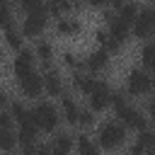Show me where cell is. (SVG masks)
<instances>
[{"mask_svg":"<svg viewBox=\"0 0 155 155\" xmlns=\"http://www.w3.org/2000/svg\"><path fill=\"white\" fill-rule=\"evenodd\" d=\"M126 136H128V131L119 119H107L97 128V145L104 150H116L126 143Z\"/></svg>","mask_w":155,"mask_h":155,"instance_id":"6da1fadb","label":"cell"},{"mask_svg":"<svg viewBox=\"0 0 155 155\" xmlns=\"http://www.w3.org/2000/svg\"><path fill=\"white\" fill-rule=\"evenodd\" d=\"M31 121L39 126V131L53 133V131L58 128V124H61V111H58L56 104L41 99V102H36V104L31 107Z\"/></svg>","mask_w":155,"mask_h":155,"instance_id":"7a4b0ae2","label":"cell"},{"mask_svg":"<svg viewBox=\"0 0 155 155\" xmlns=\"http://www.w3.org/2000/svg\"><path fill=\"white\" fill-rule=\"evenodd\" d=\"M153 92V75L148 68H131L126 73V94L128 97H148Z\"/></svg>","mask_w":155,"mask_h":155,"instance_id":"3957f363","label":"cell"},{"mask_svg":"<svg viewBox=\"0 0 155 155\" xmlns=\"http://www.w3.org/2000/svg\"><path fill=\"white\" fill-rule=\"evenodd\" d=\"M46 24H48V15H46L44 7H39V10H31V12H24L19 31L24 34V39H36V36L44 34Z\"/></svg>","mask_w":155,"mask_h":155,"instance_id":"277c9868","label":"cell"},{"mask_svg":"<svg viewBox=\"0 0 155 155\" xmlns=\"http://www.w3.org/2000/svg\"><path fill=\"white\" fill-rule=\"evenodd\" d=\"M153 29H155V19H153V10L145 5V7H138V15L133 17L131 22V36H136L138 41H145L153 36Z\"/></svg>","mask_w":155,"mask_h":155,"instance_id":"5b68a950","label":"cell"},{"mask_svg":"<svg viewBox=\"0 0 155 155\" xmlns=\"http://www.w3.org/2000/svg\"><path fill=\"white\" fill-rule=\"evenodd\" d=\"M109 82L107 80H102V78H97V82H94V87L85 94L87 97V109H92L94 114H99V111H104L107 107H109Z\"/></svg>","mask_w":155,"mask_h":155,"instance_id":"8992f818","label":"cell"},{"mask_svg":"<svg viewBox=\"0 0 155 155\" xmlns=\"http://www.w3.org/2000/svg\"><path fill=\"white\" fill-rule=\"evenodd\" d=\"M116 116H119V121L126 126V131H140V128H145V126H148V119H150L143 109L131 107V104H126L124 109H119V111H116Z\"/></svg>","mask_w":155,"mask_h":155,"instance_id":"52a82bcc","label":"cell"},{"mask_svg":"<svg viewBox=\"0 0 155 155\" xmlns=\"http://www.w3.org/2000/svg\"><path fill=\"white\" fill-rule=\"evenodd\" d=\"M17 87L27 99H39L44 94V82H41V73L34 68L31 73H27L24 78H17Z\"/></svg>","mask_w":155,"mask_h":155,"instance_id":"ba28073f","label":"cell"},{"mask_svg":"<svg viewBox=\"0 0 155 155\" xmlns=\"http://www.w3.org/2000/svg\"><path fill=\"white\" fill-rule=\"evenodd\" d=\"M36 68V56H34V51H29V48H19V51H15V58H12V73H15V78H24L27 73H31Z\"/></svg>","mask_w":155,"mask_h":155,"instance_id":"9c48e42d","label":"cell"},{"mask_svg":"<svg viewBox=\"0 0 155 155\" xmlns=\"http://www.w3.org/2000/svg\"><path fill=\"white\" fill-rule=\"evenodd\" d=\"M41 82H44V92L51 94V97H61L65 92V85H63V75L56 70V68H48L41 73Z\"/></svg>","mask_w":155,"mask_h":155,"instance_id":"30bf717a","label":"cell"},{"mask_svg":"<svg viewBox=\"0 0 155 155\" xmlns=\"http://www.w3.org/2000/svg\"><path fill=\"white\" fill-rule=\"evenodd\" d=\"M107 65H109V53L102 46L94 48V51H90L87 56H82V68L87 73H102Z\"/></svg>","mask_w":155,"mask_h":155,"instance_id":"8fae6325","label":"cell"},{"mask_svg":"<svg viewBox=\"0 0 155 155\" xmlns=\"http://www.w3.org/2000/svg\"><path fill=\"white\" fill-rule=\"evenodd\" d=\"M82 31V22L78 17H70V15H61L56 19V34L63 36V39H73Z\"/></svg>","mask_w":155,"mask_h":155,"instance_id":"7c38bea8","label":"cell"},{"mask_svg":"<svg viewBox=\"0 0 155 155\" xmlns=\"http://www.w3.org/2000/svg\"><path fill=\"white\" fill-rule=\"evenodd\" d=\"M107 31H109L111 39H116V41H121V44H126V41L131 39V24L124 22L119 15H111V17L107 19Z\"/></svg>","mask_w":155,"mask_h":155,"instance_id":"4fadbf2b","label":"cell"},{"mask_svg":"<svg viewBox=\"0 0 155 155\" xmlns=\"http://www.w3.org/2000/svg\"><path fill=\"white\" fill-rule=\"evenodd\" d=\"M53 53H56L53 44H51L48 39H39V36H36V44H34V56L39 58V63H41V70H48V68H53Z\"/></svg>","mask_w":155,"mask_h":155,"instance_id":"5bb4252c","label":"cell"},{"mask_svg":"<svg viewBox=\"0 0 155 155\" xmlns=\"http://www.w3.org/2000/svg\"><path fill=\"white\" fill-rule=\"evenodd\" d=\"M58 111H61V119H65L68 124L75 126L78 114H80V104H78V99H75L73 94L63 92V94H61V107H58Z\"/></svg>","mask_w":155,"mask_h":155,"instance_id":"9a60e30c","label":"cell"},{"mask_svg":"<svg viewBox=\"0 0 155 155\" xmlns=\"http://www.w3.org/2000/svg\"><path fill=\"white\" fill-rule=\"evenodd\" d=\"M94 82H97L94 73H82V70H75V73H73V78H70L73 90H78L80 94H87V92L94 87Z\"/></svg>","mask_w":155,"mask_h":155,"instance_id":"2e32d148","label":"cell"},{"mask_svg":"<svg viewBox=\"0 0 155 155\" xmlns=\"http://www.w3.org/2000/svg\"><path fill=\"white\" fill-rule=\"evenodd\" d=\"M51 150H56V153H70V150H75V138L70 133L56 128L53 138H51Z\"/></svg>","mask_w":155,"mask_h":155,"instance_id":"e0dca14e","label":"cell"},{"mask_svg":"<svg viewBox=\"0 0 155 155\" xmlns=\"http://www.w3.org/2000/svg\"><path fill=\"white\" fill-rule=\"evenodd\" d=\"M10 114H12L15 124H22V121L31 119V109L24 102H19V99H10Z\"/></svg>","mask_w":155,"mask_h":155,"instance_id":"ac0fdd59","label":"cell"},{"mask_svg":"<svg viewBox=\"0 0 155 155\" xmlns=\"http://www.w3.org/2000/svg\"><path fill=\"white\" fill-rule=\"evenodd\" d=\"M5 46L12 48V51H19V48L24 46V34H22L19 29H15V27L5 29Z\"/></svg>","mask_w":155,"mask_h":155,"instance_id":"d6986e66","label":"cell"},{"mask_svg":"<svg viewBox=\"0 0 155 155\" xmlns=\"http://www.w3.org/2000/svg\"><path fill=\"white\" fill-rule=\"evenodd\" d=\"M75 148H78V153H85V155H94V153H99L97 140H90L87 133H80V136L75 138Z\"/></svg>","mask_w":155,"mask_h":155,"instance_id":"ffe728a7","label":"cell"},{"mask_svg":"<svg viewBox=\"0 0 155 155\" xmlns=\"http://www.w3.org/2000/svg\"><path fill=\"white\" fill-rule=\"evenodd\" d=\"M138 7H140V5H138L136 0H126L124 5H119V7H116V10H119L116 15H119L124 22H128V24H131V22H133V17L138 15Z\"/></svg>","mask_w":155,"mask_h":155,"instance_id":"44dd1931","label":"cell"},{"mask_svg":"<svg viewBox=\"0 0 155 155\" xmlns=\"http://www.w3.org/2000/svg\"><path fill=\"white\" fill-rule=\"evenodd\" d=\"M140 63H143V68H153V63H155V46H153V41L150 39H145L143 41V46H140Z\"/></svg>","mask_w":155,"mask_h":155,"instance_id":"7402d4cb","label":"cell"},{"mask_svg":"<svg viewBox=\"0 0 155 155\" xmlns=\"http://www.w3.org/2000/svg\"><path fill=\"white\" fill-rule=\"evenodd\" d=\"M128 104V94H126V90H109V107L114 109V114L119 111V109H124Z\"/></svg>","mask_w":155,"mask_h":155,"instance_id":"603a6c76","label":"cell"},{"mask_svg":"<svg viewBox=\"0 0 155 155\" xmlns=\"http://www.w3.org/2000/svg\"><path fill=\"white\" fill-rule=\"evenodd\" d=\"M17 148V133L12 128H0V150L10 153Z\"/></svg>","mask_w":155,"mask_h":155,"instance_id":"cb8c5ba5","label":"cell"},{"mask_svg":"<svg viewBox=\"0 0 155 155\" xmlns=\"http://www.w3.org/2000/svg\"><path fill=\"white\" fill-rule=\"evenodd\" d=\"M61 65H65L70 70H80L82 68V56H78L75 51H63L61 53Z\"/></svg>","mask_w":155,"mask_h":155,"instance_id":"d4e9b609","label":"cell"},{"mask_svg":"<svg viewBox=\"0 0 155 155\" xmlns=\"http://www.w3.org/2000/svg\"><path fill=\"white\" fill-rule=\"evenodd\" d=\"M97 124V116H94V111L92 109H80V114H78V121H75V126H80L82 131H90L92 126Z\"/></svg>","mask_w":155,"mask_h":155,"instance_id":"484cf974","label":"cell"},{"mask_svg":"<svg viewBox=\"0 0 155 155\" xmlns=\"http://www.w3.org/2000/svg\"><path fill=\"white\" fill-rule=\"evenodd\" d=\"M15 12L10 10V5L5 2V5H0V29L5 31V29H10V27H15Z\"/></svg>","mask_w":155,"mask_h":155,"instance_id":"4316f807","label":"cell"},{"mask_svg":"<svg viewBox=\"0 0 155 155\" xmlns=\"http://www.w3.org/2000/svg\"><path fill=\"white\" fill-rule=\"evenodd\" d=\"M17 5H19L22 12H31V10L44 7V0H17Z\"/></svg>","mask_w":155,"mask_h":155,"instance_id":"83f0119b","label":"cell"},{"mask_svg":"<svg viewBox=\"0 0 155 155\" xmlns=\"http://www.w3.org/2000/svg\"><path fill=\"white\" fill-rule=\"evenodd\" d=\"M12 126H15V119H12L10 109H7V111L0 109V128H12Z\"/></svg>","mask_w":155,"mask_h":155,"instance_id":"f1b7e54d","label":"cell"},{"mask_svg":"<svg viewBox=\"0 0 155 155\" xmlns=\"http://www.w3.org/2000/svg\"><path fill=\"white\" fill-rule=\"evenodd\" d=\"M92 36H94V41H97L102 48H104V46H107V41H109V31H107V29H94V34H92Z\"/></svg>","mask_w":155,"mask_h":155,"instance_id":"f546056e","label":"cell"},{"mask_svg":"<svg viewBox=\"0 0 155 155\" xmlns=\"http://www.w3.org/2000/svg\"><path fill=\"white\" fill-rule=\"evenodd\" d=\"M145 153H148V150H145V148H143V145H140L138 140H136V143L131 145V155H145Z\"/></svg>","mask_w":155,"mask_h":155,"instance_id":"4dcf8cb0","label":"cell"},{"mask_svg":"<svg viewBox=\"0 0 155 155\" xmlns=\"http://www.w3.org/2000/svg\"><path fill=\"white\" fill-rule=\"evenodd\" d=\"M109 0H85V5H90V7H104Z\"/></svg>","mask_w":155,"mask_h":155,"instance_id":"1f68e13d","label":"cell"},{"mask_svg":"<svg viewBox=\"0 0 155 155\" xmlns=\"http://www.w3.org/2000/svg\"><path fill=\"white\" fill-rule=\"evenodd\" d=\"M5 104H10V92L0 90V107H5Z\"/></svg>","mask_w":155,"mask_h":155,"instance_id":"d6a6232c","label":"cell"},{"mask_svg":"<svg viewBox=\"0 0 155 155\" xmlns=\"http://www.w3.org/2000/svg\"><path fill=\"white\" fill-rule=\"evenodd\" d=\"M124 2H126V0H109V2H107V5H111V7H114V10H116V7H119V5H124Z\"/></svg>","mask_w":155,"mask_h":155,"instance_id":"836d02e7","label":"cell"},{"mask_svg":"<svg viewBox=\"0 0 155 155\" xmlns=\"http://www.w3.org/2000/svg\"><path fill=\"white\" fill-rule=\"evenodd\" d=\"M2 61H5V48L0 46V63H2Z\"/></svg>","mask_w":155,"mask_h":155,"instance_id":"e575fe53","label":"cell"},{"mask_svg":"<svg viewBox=\"0 0 155 155\" xmlns=\"http://www.w3.org/2000/svg\"><path fill=\"white\" fill-rule=\"evenodd\" d=\"M5 2H7V0H0V5H5Z\"/></svg>","mask_w":155,"mask_h":155,"instance_id":"d590c367","label":"cell"}]
</instances>
